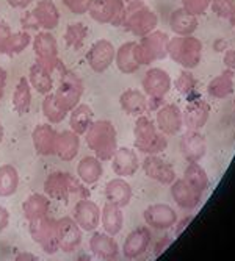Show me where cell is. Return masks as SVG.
<instances>
[{
    "mask_svg": "<svg viewBox=\"0 0 235 261\" xmlns=\"http://www.w3.org/2000/svg\"><path fill=\"white\" fill-rule=\"evenodd\" d=\"M80 150V138L73 130H64L58 133L55 155L61 161H73Z\"/></svg>",
    "mask_w": 235,
    "mask_h": 261,
    "instance_id": "cell-26",
    "label": "cell"
},
{
    "mask_svg": "<svg viewBox=\"0 0 235 261\" xmlns=\"http://www.w3.org/2000/svg\"><path fill=\"white\" fill-rule=\"evenodd\" d=\"M57 138L58 132L49 124H39L33 128L32 133V141H33V147L38 155L42 156H51L55 155L57 149Z\"/></svg>",
    "mask_w": 235,
    "mask_h": 261,
    "instance_id": "cell-19",
    "label": "cell"
},
{
    "mask_svg": "<svg viewBox=\"0 0 235 261\" xmlns=\"http://www.w3.org/2000/svg\"><path fill=\"white\" fill-rule=\"evenodd\" d=\"M57 70L60 72V82L54 92L55 99L66 113H70L80 103L82 94H83V83L77 74L66 69L63 64Z\"/></svg>",
    "mask_w": 235,
    "mask_h": 261,
    "instance_id": "cell-5",
    "label": "cell"
},
{
    "mask_svg": "<svg viewBox=\"0 0 235 261\" xmlns=\"http://www.w3.org/2000/svg\"><path fill=\"white\" fill-rule=\"evenodd\" d=\"M124 2H127V4H132V2H138V0H124Z\"/></svg>",
    "mask_w": 235,
    "mask_h": 261,
    "instance_id": "cell-56",
    "label": "cell"
},
{
    "mask_svg": "<svg viewBox=\"0 0 235 261\" xmlns=\"http://www.w3.org/2000/svg\"><path fill=\"white\" fill-rule=\"evenodd\" d=\"M14 259H17V261H24V259H29V261H35V259H38V256L36 255H33V253H30V252H19L16 256H14Z\"/></svg>",
    "mask_w": 235,
    "mask_h": 261,
    "instance_id": "cell-53",
    "label": "cell"
},
{
    "mask_svg": "<svg viewBox=\"0 0 235 261\" xmlns=\"http://www.w3.org/2000/svg\"><path fill=\"white\" fill-rule=\"evenodd\" d=\"M168 55L185 69H193L199 64L202 55V44L199 39L188 36H177L170 39Z\"/></svg>",
    "mask_w": 235,
    "mask_h": 261,
    "instance_id": "cell-7",
    "label": "cell"
},
{
    "mask_svg": "<svg viewBox=\"0 0 235 261\" xmlns=\"http://www.w3.org/2000/svg\"><path fill=\"white\" fill-rule=\"evenodd\" d=\"M10 224V211L5 206H0V233H2Z\"/></svg>",
    "mask_w": 235,
    "mask_h": 261,
    "instance_id": "cell-49",
    "label": "cell"
},
{
    "mask_svg": "<svg viewBox=\"0 0 235 261\" xmlns=\"http://www.w3.org/2000/svg\"><path fill=\"white\" fill-rule=\"evenodd\" d=\"M116 55L114 45L107 41V39H98L96 42H92L91 47L88 49L85 58L88 66L94 70V72H105V70L113 64Z\"/></svg>",
    "mask_w": 235,
    "mask_h": 261,
    "instance_id": "cell-12",
    "label": "cell"
},
{
    "mask_svg": "<svg viewBox=\"0 0 235 261\" xmlns=\"http://www.w3.org/2000/svg\"><path fill=\"white\" fill-rule=\"evenodd\" d=\"M171 196L176 200V203L183 210L196 208L202 199V193L192 183H188L185 178H179L171 183Z\"/></svg>",
    "mask_w": 235,
    "mask_h": 261,
    "instance_id": "cell-17",
    "label": "cell"
},
{
    "mask_svg": "<svg viewBox=\"0 0 235 261\" xmlns=\"http://www.w3.org/2000/svg\"><path fill=\"white\" fill-rule=\"evenodd\" d=\"M85 141L94 156L101 161H110L118 149V136L113 122L107 119L92 121L85 133Z\"/></svg>",
    "mask_w": 235,
    "mask_h": 261,
    "instance_id": "cell-1",
    "label": "cell"
},
{
    "mask_svg": "<svg viewBox=\"0 0 235 261\" xmlns=\"http://www.w3.org/2000/svg\"><path fill=\"white\" fill-rule=\"evenodd\" d=\"M92 124V110L86 103H79L73 111H70L69 117V127L74 133L85 135L89 125Z\"/></svg>",
    "mask_w": 235,
    "mask_h": 261,
    "instance_id": "cell-35",
    "label": "cell"
},
{
    "mask_svg": "<svg viewBox=\"0 0 235 261\" xmlns=\"http://www.w3.org/2000/svg\"><path fill=\"white\" fill-rule=\"evenodd\" d=\"M32 107V85L27 77H20L13 92V108L17 114L24 116Z\"/></svg>",
    "mask_w": 235,
    "mask_h": 261,
    "instance_id": "cell-33",
    "label": "cell"
},
{
    "mask_svg": "<svg viewBox=\"0 0 235 261\" xmlns=\"http://www.w3.org/2000/svg\"><path fill=\"white\" fill-rule=\"evenodd\" d=\"M168 44L170 36L163 32H151L149 35L141 38L139 42H135L133 55L139 66L151 64L154 61L163 60L168 55Z\"/></svg>",
    "mask_w": 235,
    "mask_h": 261,
    "instance_id": "cell-6",
    "label": "cell"
},
{
    "mask_svg": "<svg viewBox=\"0 0 235 261\" xmlns=\"http://www.w3.org/2000/svg\"><path fill=\"white\" fill-rule=\"evenodd\" d=\"M44 194L54 199V200H63L67 202L70 196H80L82 199H88L89 193L88 189L83 186V183L79 180V177L76 178L74 175H70L67 172H52L51 175H47V178L44 180Z\"/></svg>",
    "mask_w": 235,
    "mask_h": 261,
    "instance_id": "cell-2",
    "label": "cell"
},
{
    "mask_svg": "<svg viewBox=\"0 0 235 261\" xmlns=\"http://www.w3.org/2000/svg\"><path fill=\"white\" fill-rule=\"evenodd\" d=\"M13 33L14 32L10 29L8 23L0 20V54H2V55L10 57V44H11Z\"/></svg>",
    "mask_w": 235,
    "mask_h": 261,
    "instance_id": "cell-45",
    "label": "cell"
},
{
    "mask_svg": "<svg viewBox=\"0 0 235 261\" xmlns=\"http://www.w3.org/2000/svg\"><path fill=\"white\" fill-rule=\"evenodd\" d=\"M4 141V125H2V122H0V142Z\"/></svg>",
    "mask_w": 235,
    "mask_h": 261,
    "instance_id": "cell-55",
    "label": "cell"
},
{
    "mask_svg": "<svg viewBox=\"0 0 235 261\" xmlns=\"http://www.w3.org/2000/svg\"><path fill=\"white\" fill-rule=\"evenodd\" d=\"M105 199L116 206L124 208L132 200V186L124 180V177L113 178L105 185Z\"/></svg>",
    "mask_w": 235,
    "mask_h": 261,
    "instance_id": "cell-24",
    "label": "cell"
},
{
    "mask_svg": "<svg viewBox=\"0 0 235 261\" xmlns=\"http://www.w3.org/2000/svg\"><path fill=\"white\" fill-rule=\"evenodd\" d=\"M120 105L129 116H143L148 111V97L138 89H127L121 94Z\"/></svg>",
    "mask_w": 235,
    "mask_h": 261,
    "instance_id": "cell-28",
    "label": "cell"
},
{
    "mask_svg": "<svg viewBox=\"0 0 235 261\" xmlns=\"http://www.w3.org/2000/svg\"><path fill=\"white\" fill-rule=\"evenodd\" d=\"M135 147L146 155H157L168 147L167 135L161 133L158 127L148 116H138L133 128Z\"/></svg>",
    "mask_w": 235,
    "mask_h": 261,
    "instance_id": "cell-3",
    "label": "cell"
},
{
    "mask_svg": "<svg viewBox=\"0 0 235 261\" xmlns=\"http://www.w3.org/2000/svg\"><path fill=\"white\" fill-rule=\"evenodd\" d=\"M58 228V246L60 250L70 253L82 244V228L74 221V218H61L57 221Z\"/></svg>",
    "mask_w": 235,
    "mask_h": 261,
    "instance_id": "cell-13",
    "label": "cell"
},
{
    "mask_svg": "<svg viewBox=\"0 0 235 261\" xmlns=\"http://www.w3.org/2000/svg\"><path fill=\"white\" fill-rule=\"evenodd\" d=\"M133 47H135V41H129V42H124L120 49L116 50L114 63L123 74H135L139 69V64L136 63L135 55H133Z\"/></svg>",
    "mask_w": 235,
    "mask_h": 261,
    "instance_id": "cell-36",
    "label": "cell"
},
{
    "mask_svg": "<svg viewBox=\"0 0 235 261\" xmlns=\"http://www.w3.org/2000/svg\"><path fill=\"white\" fill-rule=\"evenodd\" d=\"M171 244V240H167V238H165V240H161L160 243H158V246L155 247V256H158L161 252H165V249H167L168 246Z\"/></svg>",
    "mask_w": 235,
    "mask_h": 261,
    "instance_id": "cell-54",
    "label": "cell"
},
{
    "mask_svg": "<svg viewBox=\"0 0 235 261\" xmlns=\"http://www.w3.org/2000/svg\"><path fill=\"white\" fill-rule=\"evenodd\" d=\"M151 230L148 227H139L135 228L132 233H129V236L124 241L123 246V255L127 259H135L138 256L143 255L151 244Z\"/></svg>",
    "mask_w": 235,
    "mask_h": 261,
    "instance_id": "cell-20",
    "label": "cell"
},
{
    "mask_svg": "<svg viewBox=\"0 0 235 261\" xmlns=\"http://www.w3.org/2000/svg\"><path fill=\"white\" fill-rule=\"evenodd\" d=\"M143 171L149 178L161 185H171L176 180V171L173 166L157 155L146 156V160L143 161Z\"/></svg>",
    "mask_w": 235,
    "mask_h": 261,
    "instance_id": "cell-18",
    "label": "cell"
},
{
    "mask_svg": "<svg viewBox=\"0 0 235 261\" xmlns=\"http://www.w3.org/2000/svg\"><path fill=\"white\" fill-rule=\"evenodd\" d=\"M196 86V80L190 70H182L179 79L176 80V89L182 94H190Z\"/></svg>",
    "mask_w": 235,
    "mask_h": 261,
    "instance_id": "cell-44",
    "label": "cell"
},
{
    "mask_svg": "<svg viewBox=\"0 0 235 261\" xmlns=\"http://www.w3.org/2000/svg\"><path fill=\"white\" fill-rule=\"evenodd\" d=\"M19 186V172L13 164L0 166V197H11Z\"/></svg>",
    "mask_w": 235,
    "mask_h": 261,
    "instance_id": "cell-37",
    "label": "cell"
},
{
    "mask_svg": "<svg viewBox=\"0 0 235 261\" xmlns=\"http://www.w3.org/2000/svg\"><path fill=\"white\" fill-rule=\"evenodd\" d=\"M170 25L177 36H188L198 29V19L195 14L185 11L183 8H179L173 11L170 17Z\"/></svg>",
    "mask_w": 235,
    "mask_h": 261,
    "instance_id": "cell-32",
    "label": "cell"
},
{
    "mask_svg": "<svg viewBox=\"0 0 235 261\" xmlns=\"http://www.w3.org/2000/svg\"><path fill=\"white\" fill-rule=\"evenodd\" d=\"M8 5L11 8H17V10H24V8H27L30 4H32V0H7Z\"/></svg>",
    "mask_w": 235,
    "mask_h": 261,
    "instance_id": "cell-51",
    "label": "cell"
},
{
    "mask_svg": "<svg viewBox=\"0 0 235 261\" xmlns=\"http://www.w3.org/2000/svg\"><path fill=\"white\" fill-rule=\"evenodd\" d=\"M111 161V169L118 177H132L139 168L138 155L129 147H118Z\"/></svg>",
    "mask_w": 235,
    "mask_h": 261,
    "instance_id": "cell-21",
    "label": "cell"
},
{
    "mask_svg": "<svg viewBox=\"0 0 235 261\" xmlns=\"http://www.w3.org/2000/svg\"><path fill=\"white\" fill-rule=\"evenodd\" d=\"M5 88H7V70L4 67H0V100L4 99Z\"/></svg>",
    "mask_w": 235,
    "mask_h": 261,
    "instance_id": "cell-52",
    "label": "cell"
},
{
    "mask_svg": "<svg viewBox=\"0 0 235 261\" xmlns=\"http://www.w3.org/2000/svg\"><path fill=\"white\" fill-rule=\"evenodd\" d=\"M20 27L26 32H29V30H36L38 32L39 30V23H38L33 11H27V13L22 14V17H20Z\"/></svg>",
    "mask_w": 235,
    "mask_h": 261,
    "instance_id": "cell-48",
    "label": "cell"
},
{
    "mask_svg": "<svg viewBox=\"0 0 235 261\" xmlns=\"http://www.w3.org/2000/svg\"><path fill=\"white\" fill-rule=\"evenodd\" d=\"M183 178L188 183H192L196 189H199L201 193H204L205 189L208 188L207 172L201 168L198 163H190V164H188V168L185 169V174H183Z\"/></svg>",
    "mask_w": 235,
    "mask_h": 261,
    "instance_id": "cell-41",
    "label": "cell"
},
{
    "mask_svg": "<svg viewBox=\"0 0 235 261\" xmlns=\"http://www.w3.org/2000/svg\"><path fill=\"white\" fill-rule=\"evenodd\" d=\"M51 211V199L45 194H32L29 196L22 203V213L24 218L27 219V222L47 216Z\"/></svg>",
    "mask_w": 235,
    "mask_h": 261,
    "instance_id": "cell-29",
    "label": "cell"
},
{
    "mask_svg": "<svg viewBox=\"0 0 235 261\" xmlns=\"http://www.w3.org/2000/svg\"><path fill=\"white\" fill-rule=\"evenodd\" d=\"M104 174L102 161L98 156H85L77 164V177L83 185H94Z\"/></svg>",
    "mask_w": 235,
    "mask_h": 261,
    "instance_id": "cell-30",
    "label": "cell"
},
{
    "mask_svg": "<svg viewBox=\"0 0 235 261\" xmlns=\"http://www.w3.org/2000/svg\"><path fill=\"white\" fill-rule=\"evenodd\" d=\"M208 114H210V105L204 100H195L186 107V111L182 116L183 124L188 130L198 132L205 125Z\"/></svg>",
    "mask_w": 235,
    "mask_h": 261,
    "instance_id": "cell-27",
    "label": "cell"
},
{
    "mask_svg": "<svg viewBox=\"0 0 235 261\" xmlns=\"http://www.w3.org/2000/svg\"><path fill=\"white\" fill-rule=\"evenodd\" d=\"M233 72L235 70L227 69L226 72H223L221 75H218L217 79H214L208 83V94L215 99H224L229 94L233 91Z\"/></svg>",
    "mask_w": 235,
    "mask_h": 261,
    "instance_id": "cell-38",
    "label": "cell"
},
{
    "mask_svg": "<svg viewBox=\"0 0 235 261\" xmlns=\"http://www.w3.org/2000/svg\"><path fill=\"white\" fill-rule=\"evenodd\" d=\"M224 63L226 67L230 70H235V50H226L224 54Z\"/></svg>",
    "mask_w": 235,
    "mask_h": 261,
    "instance_id": "cell-50",
    "label": "cell"
},
{
    "mask_svg": "<svg viewBox=\"0 0 235 261\" xmlns=\"http://www.w3.org/2000/svg\"><path fill=\"white\" fill-rule=\"evenodd\" d=\"M29 231L32 234L33 241L45 252V253H57L60 250L58 246V228L57 219L42 216L29 222Z\"/></svg>",
    "mask_w": 235,
    "mask_h": 261,
    "instance_id": "cell-8",
    "label": "cell"
},
{
    "mask_svg": "<svg viewBox=\"0 0 235 261\" xmlns=\"http://www.w3.org/2000/svg\"><path fill=\"white\" fill-rule=\"evenodd\" d=\"M157 23H158L157 14L143 0H138V2H132L126 7L121 25L127 32L133 33L135 36L143 38L155 30Z\"/></svg>",
    "mask_w": 235,
    "mask_h": 261,
    "instance_id": "cell-4",
    "label": "cell"
},
{
    "mask_svg": "<svg viewBox=\"0 0 235 261\" xmlns=\"http://www.w3.org/2000/svg\"><path fill=\"white\" fill-rule=\"evenodd\" d=\"M32 11L39 23V29H42L45 32H51L58 27L60 11L52 0H41Z\"/></svg>",
    "mask_w": 235,
    "mask_h": 261,
    "instance_id": "cell-25",
    "label": "cell"
},
{
    "mask_svg": "<svg viewBox=\"0 0 235 261\" xmlns=\"http://www.w3.org/2000/svg\"><path fill=\"white\" fill-rule=\"evenodd\" d=\"M29 82L32 85V88H35L39 94H49L54 89V79H52V72L47 70L44 66L35 63L30 66L29 70Z\"/></svg>",
    "mask_w": 235,
    "mask_h": 261,
    "instance_id": "cell-34",
    "label": "cell"
},
{
    "mask_svg": "<svg viewBox=\"0 0 235 261\" xmlns=\"http://www.w3.org/2000/svg\"><path fill=\"white\" fill-rule=\"evenodd\" d=\"M63 4L73 14H85L88 13L91 0H63Z\"/></svg>",
    "mask_w": 235,
    "mask_h": 261,
    "instance_id": "cell-47",
    "label": "cell"
},
{
    "mask_svg": "<svg viewBox=\"0 0 235 261\" xmlns=\"http://www.w3.org/2000/svg\"><path fill=\"white\" fill-rule=\"evenodd\" d=\"M212 10L223 19H230L235 13V2L233 0H210Z\"/></svg>",
    "mask_w": 235,
    "mask_h": 261,
    "instance_id": "cell-43",
    "label": "cell"
},
{
    "mask_svg": "<svg viewBox=\"0 0 235 261\" xmlns=\"http://www.w3.org/2000/svg\"><path fill=\"white\" fill-rule=\"evenodd\" d=\"M210 5V0H182V7L185 11L192 13L195 16L204 14Z\"/></svg>",
    "mask_w": 235,
    "mask_h": 261,
    "instance_id": "cell-46",
    "label": "cell"
},
{
    "mask_svg": "<svg viewBox=\"0 0 235 261\" xmlns=\"http://www.w3.org/2000/svg\"><path fill=\"white\" fill-rule=\"evenodd\" d=\"M126 11L124 0H91L88 13L89 16L101 23L120 27Z\"/></svg>",
    "mask_w": 235,
    "mask_h": 261,
    "instance_id": "cell-10",
    "label": "cell"
},
{
    "mask_svg": "<svg viewBox=\"0 0 235 261\" xmlns=\"http://www.w3.org/2000/svg\"><path fill=\"white\" fill-rule=\"evenodd\" d=\"M88 27L85 25L83 22H73L69 23L64 30V42L67 47L74 50H80L83 44H85V39L88 36Z\"/></svg>",
    "mask_w": 235,
    "mask_h": 261,
    "instance_id": "cell-39",
    "label": "cell"
},
{
    "mask_svg": "<svg viewBox=\"0 0 235 261\" xmlns=\"http://www.w3.org/2000/svg\"><path fill=\"white\" fill-rule=\"evenodd\" d=\"M42 113H44V117L51 124H60V122L64 121V117L67 116V113L58 105L54 92H49V94H45V96H44Z\"/></svg>",
    "mask_w": 235,
    "mask_h": 261,
    "instance_id": "cell-40",
    "label": "cell"
},
{
    "mask_svg": "<svg viewBox=\"0 0 235 261\" xmlns=\"http://www.w3.org/2000/svg\"><path fill=\"white\" fill-rule=\"evenodd\" d=\"M141 86H143V91L149 97V100H157L163 103L165 96L171 89V77L168 75L167 70L160 67H152L145 74Z\"/></svg>",
    "mask_w": 235,
    "mask_h": 261,
    "instance_id": "cell-11",
    "label": "cell"
},
{
    "mask_svg": "<svg viewBox=\"0 0 235 261\" xmlns=\"http://www.w3.org/2000/svg\"><path fill=\"white\" fill-rule=\"evenodd\" d=\"M32 36L29 32L22 30V32H16L13 33V38H11V44H10V57L13 55H17V54H22L24 50L27 49L32 42Z\"/></svg>",
    "mask_w": 235,
    "mask_h": 261,
    "instance_id": "cell-42",
    "label": "cell"
},
{
    "mask_svg": "<svg viewBox=\"0 0 235 261\" xmlns=\"http://www.w3.org/2000/svg\"><path fill=\"white\" fill-rule=\"evenodd\" d=\"M157 127L161 133L165 135H177L183 125V117L177 105L174 103H167L161 105L157 110V117H155Z\"/></svg>",
    "mask_w": 235,
    "mask_h": 261,
    "instance_id": "cell-16",
    "label": "cell"
},
{
    "mask_svg": "<svg viewBox=\"0 0 235 261\" xmlns=\"http://www.w3.org/2000/svg\"><path fill=\"white\" fill-rule=\"evenodd\" d=\"M143 218L151 228L157 230H168L177 222L176 211L167 203H154L148 206L143 213Z\"/></svg>",
    "mask_w": 235,
    "mask_h": 261,
    "instance_id": "cell-14",
    "label": "cell"
},
{
    "mask_svg": "<svg viewBox=\"0 0 235 261\" xmlns=\"http://www.w3.org/2000/svg\"><path fill=\"white\" fill-rule=\"evenodd\" d=\"M33 52L36 57V63L44 66L47 70L54 74L55 70L63 64L58 58V44L55 36L51 32H38L32 41Z\"/></svg>",
    "mask_w": 235,
    "mask_h": 261,
    "instance_id": "cell-9",
    "label": "cell"
},
{
    "mask_svg": "<svg viewBox=\"0 0 235 261\" xmlns=\"http://www.w3.org/2000/svg\"><path fill=\"white\" fill-rule=\"evenodd\" d=\"M73 213L74 221L83 231H94L101 224V208L89 199H80Z\"/></svg>",
    "mask_w": 235,
    "mask_h": 261,
    "instance_id": "cell-15",
    "label": "cell"
},
{
    "mask_svg": "<svg viewBox=\"0 0 235 261\" xmlns=\"http://www.w3.org/2000/svg\"><path fill=\"white\" fill-rule=\"evenodd\" d=\"M101 222L105 230V233L116 236L123 230L124 225V215H123V208L116 206L110 202H107L101 211Z\"/></svg>",
    "mask_w": 235,
    "mask_h": 261,
    "instance_id": "cell-31",
    "label": "cell"
},
{
    "mask_svg": "<svg viewBox=\"0 0 235 261\" xmlns=\"http://www.w3.org/2000/svg\"><path fill=\"white\" fill-rule=\"evenodd\" d=\"M89 250L101 259H116L120 256V246L108 233L94 231L89 238Z\"/></svg>",
    "mask_w": 235,
    "mask_h": 261,
    "instance_id": "cell-22",
    "label": "cell"
},
{
    "mask_svg": "<svg viewBox=\"0 0 235 261\" xmlns=\"http://www.w3.org/2000/svg\"><path fill=\"white\" fill-rule=\"evenodd\" d=\"M180 150L188 163H198L201 158H204L207 150L204 136L199 132L186 130L180 139Z\"/></svg>",
    "mask_w": 235,
    "mask_h": 261,
    "instance_id": "cell-23",
    "label": "cell"
}]
</instances>
